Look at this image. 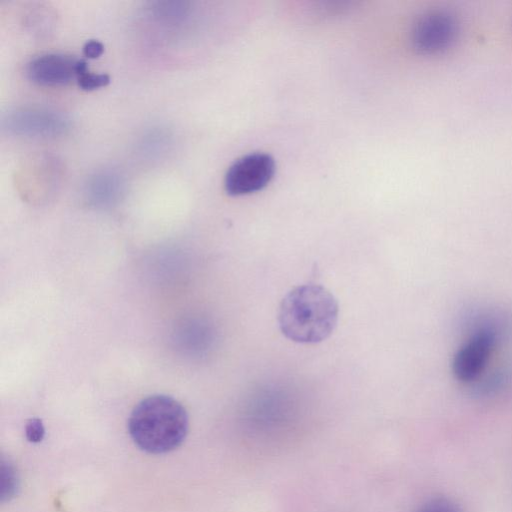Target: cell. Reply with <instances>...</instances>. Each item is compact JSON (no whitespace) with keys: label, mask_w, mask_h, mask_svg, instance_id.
<instances>
[{"label":"cell","mask_w":512,"mask_h":512,"mask_svg":"<svg viewBox=\"0 0 512 512\" xmlns=\"http://www.w3.org/2000/svg\"><path fill=\"white\" fill-rule=\"evenodd\" d=\"M86 70L85 60L63 53L39 55L26 66L27 77L33 83L48 87L67 85Z\"/></svg>","instance_id":"obj_7"},{"label":"cell","mask_w":512,"mask_h":512,"mask_svg":"<svg viewBox=\"0 0 512 512\" xmlns=\"http://www.w3.org/2000/svg\"><path fill=\"white\" fill-rule=\"evenodd\" d=\"M417 512H462L461 509L451 500L445 498H434L425 502Z\"/></svg>","instance_id":"obj_12"},{"label":"cell","mask_w":512,"mask_h":512,"mask_svg":"<svg viewBox=\"0 0 512 512\" xmlns=\"http://www.w3.org/2000/svg\"><path fill=\"white\" fill-rule=\"evenodd\" d=\"M76 81L81 89L94 90L106 86L110 82V77L107 74L92 73L86 70L77 77Z\"/></svg>","instance_id":"obj_11"},{"label":"cell","mask_w":512,"mask_h":512,"mask_svg":"<svg viewBox=\"0 0 512 512\" xmlns=\"http://www.w3.org/2000/svg\"><path fill=\"white\" fill-rule=\"evenodd\" d=\"M338 313L337 300L329 290L318 284H303L293 288L282 299L278 323L286 338L314 344L331 335Z\"/></svg>","instance_id":"obj_1"},{"label":"cell","mask_w":512,"mask_h":512,"mask_svg":"<svg viewBox=\"0 0 512 512\" xmlns=\"http://www.w3.org/2000/svg\"><path fill=\"white\" fill-rule=\"evenodd\" d=\"M185 408L167 395H152L141 400L132 410L128 431L133 442L143 451L163 454L182 444L188 433Z\"/></svg>","instance_id":"obj_2"},{"label":"cell","mask_w":512,"mask_h":512,"mask_svg":"<svg viewBox=\"0 0 512 512\" xmlns=\"http://www.w3.org/2000/svg\"><path fill=\"white\" fill-rule=\"evenodd\" d=\"M85 188L91 201L97 204H109L120 198L125 182L118 172L105 169L90 176Z\"/></svg>","instance_id":"obj_8"},{"label":"cell","mask_w":512,"mask_h":512,"mask_svg":"<svg viewBox=\"0 0 512 512\" xmlns=\"http://www.w3.org/2000/svg\"><path fill=\"white\" fill-rule=\"evenodd\" d=\"M458 33V23L453 14L434 9L417 17L412 25L410 41L421 54L439 53L452 45Z\"/></svg>","instance_id":"obj_4"},{"label":"cell","mask_w":512,"mask_h":512,"mask_svg":"<svg viewBox=\"0 0 512 512\" xmlns=\"http://www.w3.org/2000/svg\"><path fill=\"white\" fill-rule=\"evenodd\" d=\"M25 434L29 442L39 443L43 440L45 435L44 425L39 418H32L28 420L25 425Z\"/></svg>","instance_id":"obj_13"},{"label":"cell","mask_w":512,"mask_h":512,"mask_svg":"<svg viewBox=\"0 0 512 512\" xmlns=\"http://www.w3.org/2000/svg\"><path fill=\"white\" fill-rule=\"evenodd\" d=\"M3 126L10 133L28 137H54L66 132L68 119L61 113L38 107H21L9 111Z\"/></svg>","instance_id":"obj_6"},{"label":"cell","mask_w":512,"mask_h":512,"mask_svg":"<svg viewBox=\"0 0 512 512\" xmlns=\"http://www.w3.org/2000/svg\"><path fill=\"white\" fill-rule=\"evenodd\" d=\"M103 51L104 45L95 39L88 40L83 46V53L88 58H97Z\"/></svg>","instance_id":"obj_14"},{"label":"cell","mask_w":512,"mask_h":512,"mask_svg":"<svg viewBox=\"0 0 512 512\" xmlns=\"http://www.w3.org/2000/svg\"><path fill=\"white\" fill-rule=\"evenodd\" d=\"M502 329L498 320L482 317L471 323L470 329L454 355L452 367L457 380L475 389L486 380L491 361L501 342Z\"/></svg>","instance_id":"obj_3"},{"label":"cell","mask_w":512,"mask_h":512,"mask_svg":"<svg viewBox=\"0 0 512 512\" xmlns=\"http://www.w3.org/2000/svg\"><path fill=\"white\" fill-rule=\"evenodd\" d=\"M149 16L166 26H177L188 20L192 9L185 1H154L147 7Z\"/></svg>","instance_id":"obj_9"},{"label":"cell","mask_w":512,"mask_h":512,"mask_svg":"<svg viewBox=\"0 0 512 512\" xmlns=\"http://www.w3.org/2000/svg\"><path fill=\"white\" fill-rule=\"evenodd\" d=\"M275 172L274 159L265 153H252L236 160L224 180L229 195L240 196L263 189Z\"/></svg>","instance_id":"obj_5"},{"label":"cell","mask_w":512,"mask_h":512,"mask_svg":"<svg viewBox=\"0 0 512 512\" xmlns=\"http://www.w3.org/2000/svg\"><path fill=\"white\" fill-rule=\"evenodd\" d=\"M1 502H6L15 497L19 489V476L14 464L1 457Z\"/></svg>","instance_id":"obj_10"}]
</instances>
